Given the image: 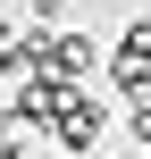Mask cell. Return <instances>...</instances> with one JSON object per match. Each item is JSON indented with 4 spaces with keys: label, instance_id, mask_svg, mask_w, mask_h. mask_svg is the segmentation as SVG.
<instances>
[{
    "label": "cell",
    "instance_id": "obj_1",
    "mask_svg": "<svg viewBox=\"0 0 151 159\" xmlns=\"http://www.w3.org/2000/svg\"><path fill=\"white\" fill-rule=\"evenodd\" d=\"M109 126H118V109H109V101H101L92 84H84V92L67 101V117L50 126V143H59L67 159H101V134H109Z\"/></svg>",
    "mask_w": 151,
    "mask_h": 159
},
{
    "label": "cell",
    "instance_id": "obj_2",
    "mask_svg": "<svg viewBox=\"0 0 151 159\" xmlns=\"http://www.w3.org/2000/svg\"><path fill=\"white\" fill-rule=\"evenodd\" d=\"M101 67H109V42H92V34L59 25V42H50V67H42V75H67V84H92Z\"/></svg>",
    "mask_w": 151,
    "mask_h": 159
},
{
    "label": "cell",
    "instance_id": "obj_3",
    "mask_svg": "<svg viewBox=\"0 0 151 159\" xmlns=\"http://www.w3.org/2000/svg\"><path fill=\"white\" fill-rule=\"evenodd\" d=\"M109 50H118V59H143V67H151V17H126Z\"/></svg>",
    "mask_w": 151,
    "mask_h": 159
},
{
    "label": "cell",
    "instance_id": "obj_4",
    "mask_svg": "<svg viewBox=\"0 0 151 159\" xmlns=\"http://www.w3.org/2000/svg\"><path fill=\"white\" fill-rule=\"evenodd\" d=\"M25 25H50V34H59V25H67V0H25Z\"/></svg>",
    "mask_w": 151,
    "mask_h": 159
},
{
    "label": "cell",
    "instance_id": "obj_5",
    "mask_svg": "<svg viewBox=\"0 0 151 159\" xmlns=\"http://www.w3.org/2000/svg\"><path fill=\"white\" fill-rule=\"evenodd\" d=\"M101 159H134V151H101Z\"/></svg>",
    "mask_w": 151,
    "mask_h": 159
},
{
    "label": "cell",
    "instance_id": "obj_6",
    "mask_svg": "<svg viewBox=\"0 0 151 159\" xmlns=\"http://www.w3.org/2000/svg\"><path fill=\"white\" fill-rule=\"evenodd\" d=\"M17 8H25V0H17Z\"/></svg>",
    "mask_w": 151,
    "mask_h": 159
},
{
    "label": "cell",
    "instance_id": "obj_7",
    "mask_svg": "<svg viewBox=\"0 0 151 159\" xmlns=\"http://www.w3.org/2000/svg\"><path fill=\"white\" fill-rule=\"evenodd\" d=\"M0 84H8V75H0Z\"/></svg>",
    "mask_w": 151,
    "mask_h": 159
}]
</instances>
